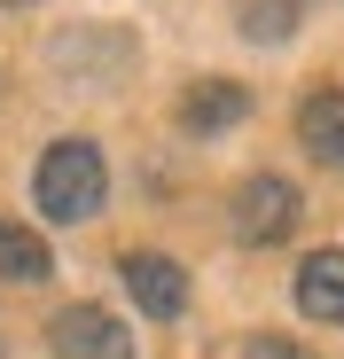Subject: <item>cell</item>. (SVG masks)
Returning <instances> with one entry per match:
<instances>
[{"instance_id":"6","label":"cell","mask_w":344,"mask_h":359,"mask_svg":"<svg viewBox=\"0 0 344 359\" xmlns=\"http://www.w3.org/2000/svg\"><path fill=\"white\" fill-rule=\"evenodd\" d=\"M251 117V94L235 79H204L180 94V133H227V126H243Z\"/></svg>"},{"instance_id":"7","label":"cell","mask_w":344,"mask_h":359,"mask_svg":"<svg viewBox=\"0 0 344 359\" xmlns=\"http://www.w3.org/2000/svg\"><path fill=\"white\" fill-rule=\"evenodd\" d=\"M298 141H305L313 164H344V94L336 86H321V94L298 102Z\"/></svg>"},{"instance_id":"3","label":"cell","mask_w":344,"mask_h":359,"mask_svg":"<svg viewBox=\"0 0 344 359\" xmlns=\"http://www.w3.org/2000/svg\"><path fill=\"white\" fill-rule=\"evenodd\" d=\"M235 234L258 243V250L266 243H290V234H298V188L282 172H251L235 188Z\"/></svg>"},{"instance_id":"8","label":"cell","mask_w":344,"mask_h":359,"mask_svg":"<svg viewBox=\"0 0 344 359\" xmlns=\"http://www.w3.org/2000/svg\"><path fill=\"white\" fill-rule=\"evenodd\" d=\"M55 273V258H47V243L32 226H16V219H0V281H16V289H32V281H47Z\"/></svg>"},{"instance_id":"9","label":"cell","mask_w":344,"mask_h":359,"mask_svg":"<svg viewBox=\"0 0 344 359\" xmlns=\"http://www.w3.org/2000/svg\"><path fill=\"white\" fill-rule=\"evenodd\" d=\"M235 32L251 47H282L298 32V0H235Z\"/></svg>"},{"instance_id":"11","label":"cell","mask_w":344,"mask_h":359,"mask_svg":"<svg viewBox=\"0 0 344 359\" xmlns=\"http://www.w3.org/2000/svg\"><path fill=\"white\" fill-rule=\"evenodd\" d=\"M8 8H24V0H8Z\"/></svg>"},{"instance_id":"5","label":"cell","mask_w":344,"mask_h":359,"mask_svg":"<svg viewBox=\"0 0 344 359\" xmlns=\"http://www.w3.org/2000/svg\"><path fill=\"white\" fill-rule=\"evenodd\" d=\"M298 313L321 328H344V250H313L298 266Z\"/></svg>"},{"instance_id":"10","label":"cell","mask_w":344,"mask_h":359,"mask_svg":"<svg viewBox=\"0 0 344 359\" xmlns=\"http://www.w3.org/2000/svg\"><path fill=\"white\" fill-rule=\"evenodd\" d=\"M243 359H313L305 344H290V336H251L243 344Z\"/></svg>"},{"instance_id":"4","label":"cell","mask_w":344,"mask_h":359,"mask_svg":"<svg viewBox=\"0 0 344 359\" xmlns=\"http://www.w3.org/2000/svg\"><path fill=\"white\" fill-rule=\"evenodd\" d=\"M126 297H133L149 320H180V313H188V273H180V258L133 250V258H126Z\"/></svg>"},{"instance_id":"2","label":"cell","mask_w":344,"mask_h":359,"mask_svg":"<svg viewBox=\"0 0 344 359\" xmlns=\"http://www.w3.org/2000/svg\"><path fill=\"white\" fill-rule=\"evenodd\" d=\"M47 351L55 359H133V328L110 305H63L47 320Z\"/></svg>"},{"instance_id":"1","label":"cell","mask_w":344,"mask_h":359,"mask_svg":"<svg viewBox=\"0 0 344 359\" xmlns=\"http://www.w3.org/2000/svg\"><path fill=\"white\" fill-rule=\"evenodd\" d=\"M32 203H39L55 226L94 219V211L110 203V164H102V149H94V141H55V149L39 156V172H32Z\"/></svg>"}]
</instances>
